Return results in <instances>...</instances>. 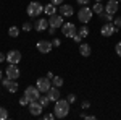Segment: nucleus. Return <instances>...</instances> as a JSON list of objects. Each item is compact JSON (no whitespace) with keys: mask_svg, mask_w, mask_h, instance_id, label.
<instances>
[{"mask_svg":"<svg viewBox=\"0 0 121 120\" xmlns=\"http://www.w3.org/2000/svg\"><path fill=\"white\" fill-rule=\"evenodd\" d=\"M69 112V102L68 99H58L55 102V107H53V114H55L56 119H65Z\"/></svg>","mask_w":121,"mask_h":120,"instance_id":"f257e3e1","label":"nucleus"},{"mask_svg":"<svg viewBox=\"0 0 121 120\" xmlns=\"http://www.w3.org/2000/svg\"><path fill=\"white\" fill-rule=\"evenodd\" d=\"M26 11H28V15L31 18H37V16H40V13L44 11V7L39 2H31L28 5V8H26Z\"/></svg>","mask_w":121,"mask_h":120,"instance_id":"f03ea898","label":"nucleus"},{"mask_svg":"<svg viewBox=\"0 0 121 120\" xmlns=\"http://www.w3.org/2000/svg\"><path fill=\"white\" fill-rule=\"evenodd\" d=\"M92 15H94V11L92 8H89V7H81V10H79V13H78V18H79V21L82 23V24H87L91 19H92Z\"/></svg>","mask_w":121,"mask_h":120,"instance_id":"7ed1b4c3","label":"nucleus"},{"mask_svg":"<svg viewBox=\"0 0 121 120\" xmlns=\"http://www.w3.org/2000/svg\"><path fill=\"white\" fill-rule=\"evenodd\" d=\"M61 33H63V36L68 37V39H73L74 34L78 33V29L73 23H63V26H61Z\"/></svg>","mask_w":121,"mask_h":120,"instance_id":"20e7f679","label":"nucleus"},{"mask_svg":"<svg viewBox=\"0 0 121 120\" xmlns=\"http://www.w3.org/2000/svg\"><path fill=\"white\" fill-rule=\"evenodd\" d=\"M5 75H7V78L10 80H18L19 78V68L16 63H10L7 68H5Z\"/></svg>","mask_w":121,"mask_h":120,"instance_id":"39448f33","label":"nucleus"},{"mask_svg":"<svg viewBox=\"0 0 121 120\" xmlns=\"http://www.w3.org/2000/svg\"><path fill=\"white\" fill-rule=\"evenodd\" d=\"M36 86L39 88V91L44 94V92H47L50 88H52V80H48L47 76H45V78L42 76V78H39L37 81H36Z\"/></svg>","mask_w":121,"mask_h":120,"instance_id":"423d86ee","label":"nucleus"},{"mask_svg":"<svg viewBox=\"0 0 121 120\" xmlns=\"http://www.w3.org/2000/svg\"><path fill=\"white\" fill-rule=\"evenodd\" d=\"M24 94L28 96L29 102H31V101H37V99H39V96H40L42 92L39 91V88H37V86H28V88L24 89Z\"/></svg>","mask_w":121,"mask_h":120,"instance_id":"0eeeda50","label":"nucleus"},{"mask_svg":"<svg viewBox=\"0 0 121 120\" xmlns=\"http://www.w3.org/2000/svg\"><path fill=\"white\" fill-rule=\"evenodd\" d=\"M116 31H118V28H116L112 21H110V23H105V24L102 26V29H100V34H102L103 37H110V36H113Z\"/></svg>","mask_w":121,"mask_h":120,"instance_id":"6e6552de","label":"nucleus"},{"mask_svg":"<svg viewBox=\"0 0 121 120\" xmlns=\"http://www.w3.org/2000/svg\"><path fill=\"white\" fill-rule=\"evenodd\" d=\"M36 47H37V50L40 52V54H48L50 50H52V47H53V44L50 42V41H39L37 44H36Z\"/></svg>","mask_w":121,"mask_h":120,"instance_id":"1a4fd4ad","label":"nucleus"},{"mask_svg":"<svg viewBox=\"0 0 121 120\" xmlns=\"http://www.w3.org/2000/svg\"><path fill=\"white\" fill-rule=\"evenodd\" d=\"M42 110H44V106L39 101H31L29 102V112H31V115H40Z\"/></svg>","mask_w":121,"mask_h":120,"instance_id":"9d476101","label":"nucleus"},{"mask_svg":"<svg viewBox=\"0 0 121 120\" xmlns=\"http://www.w3.org/2000/svg\"><path fill=\"white\" fill-rule=\"evenodd\" d=\"M48 26H52V28H61L63 26V16L61 15H50V18H48Z\"/></svg>","mask_w":121,"mask_h":120,"instance_id":"9b49d317","label":"nucleus"},{"mask_svg":"<svg viewBox=\"0 0 121 120\" xmlns=\"http://www.w3.org/2000/svg\"><path fill=\"white\" fill-rule=\"evenodd\" d=\"M19 60H21V52L19 50H10L8 54H7V62L8 63H19Z\"/></svg>","mask_w":121,"mask_h":120,"instance_id":"f8f14e48","label":"nucleus"},{"mask_svg":"<svg viewBox=\"0 0 121 120\" xmlns=\"http://www.w3.org/2000/svg\"><path fill=\"white\" fill-rule=\"evenodd\" d=\"M3 86H5V88H7L10 92H16V91H18V86H19V84L16 83V80L5 78V80H3Z\"/></svg>","mask_w":121,"mask_h":120,"instance_id":"ddd939ff","label":"nucleus"},{"mask_svg":"<svg viewBox=\"0 0 121 120\" xmlns=\"http://www.w3.org/2000/svg\"><path fill=\"white\" fill-rule=\"evenodd\" d=\"M45 94L48 96V99H50V102H56L58 99H60V96H61L56 86H52V88H50V89H48V91H47Z\"/></svg>","mask_w":121,"mask_h":120,"instance_id":"4468645a","label":"nucleus"},{"mask_svg":"<svg viewBox=\"0 0 121 120\" xmlns=\"http://www.w3.org/2000/svg\"><path fill=\"white\" fill-rule=\"evenodd\" d=\"M120 8V5H118V0H108V3L105 5V11L107 13H110V15H115L116 11Z\"/></svg>","mask_w":121,"mask_h":120,"instance_id":"2eb2a0df","label":"nucleus"},{"mask_svg":"<svg viewBox=\"0 0 121 120\" xmlns=\"http://www.w3.org/2000/svg\"><path fill=\"white\" fill-rule=\"evenodd\" d=\"M34 28H36V31H39V33H44V31H47V29H48V19L39 18L37 21H36V24H34Z\"/></svg>","mask_w":121,"mask_h":120,"instance_id":"dca6fc26","label":"nucleus"},{"mask_svg":"<svg viewBox=\"0 0 121 120\" xmlns=\"http://www.w3.org/2000/svg\"><path fill=\"white\" fill-rule=\"evenodd\" d=\"M73 13H74V10H73L71 5H60V15L61 16L69 18V16H73Z\"/></svg>","mask_w":121,"mask_h":120,"instance_id":"f3484780","label":"nucleus"},{"mask_svg":"<svg viewBox=\"0 0 121 120\" xmlns=\"http://www.w3.org/2000/svg\"><path fill=\"white\" fill-rule=\"evenodd\" d=\"M79 54L82 57H89L92 54V49H91L89 44H79Z\"/></svg>","mask_w":121,"mask_h":120,"instance_id":"a211bd4d","label":"nucleus"},{"mask_svg":"<svg viewBox=\"0 0 121 120\" xmlns=\"http://www.w3.org/2000/svg\"><path fill=\"white\" fill-rule=\"evenodd\" d=\"M92 11L95 15H100V13L105 11V5H102V2H95V5L92 7Z\"/></svg>","mask_w":121,"mask_h":120,"instance_id":"6ab92c4d","label":"nucleus"},{"mask_svg":"<svg viewBox=\"0 0 121 120\" xmlns=\"http://www.w3.org/2000/svg\"><path fill=\"white\" fill-rule=\"evenodd\" d=\"M44 11H45L48 16H50V15H55L56 13V5H53V3H47L45 7H44Z\"/></svg>","mask_w":121,"mask_h":120,"instance_id":"aec40b11","label":"nucleus"},{"mask_svg":"<svg viewBox=\"0 0 121 120\" xmlns=\"http://www.w3.org/2000/svg\"><path fill=\"white\" fill-rule=\"evenodd\" d=\"M39 102H40V104H42V106H44V107H47V106H48V104H50V99H48V96H47L45 92H44V96H42V94H40V96H39V99H37Z\"/></svg>","mask_w":121,"mask_h":120,"instance_id":"412c9836","label":"nucleus"},{"mask_svg":"<svg viewBox=\"0 0 121 120\" xmlns=\"http://www.w3.org/2000/svg\"><path fill=\"white\" fill-rule=\"evenodd\" d=\"M52 86H56V88L63 86V78L61 76H53L52 78Z\"/></svg>","mask_w":121,"mask_h":120,"instance_id":"4be33fe9","label":"nucleus"},{"mask_svg":"<svg viewBox=\"0 0 121 120\" xmlns=\"http://www.w3.org/2000/svg\"><path fill=\"white\" fill-rule=\"evenodd\" d=\"M78 34H79L81 37H87V36H89V28H87L86 24H84V26H81V29L78 31Z\"/></svg>","mask_w":121,"mask_h":120,"instance_id":"5701e85b","label":"nucleus"},{"mask_svg":"<svg viewBox=\"0 0 121 120\" xmlns=\"http://www.w3.org/2000/svg\"><path fill=\"white\" fill-rule=\"evenodd\" d=\"M100 18L102 19H105L107 23H110V21H113V15H110V13H107V11H103V13H100Z\"/></svg>","mask_w":121,"mask_h":120,"instance_id":"b1692460","label":"nucleus"},{"mask_svg":"<svg viewBox=\"0 0 121 120\" xmlns=\"http://www.w3.org/2000/svg\"><path fill=\"white\" fill-rule=\"evenodd\" d=\"M8 34L11 37H18V34H19V29L16 28V26H11V28L8 29Z\"/></svg>","mask_w":121,"mask_h":120,"instance_id":"393cba45","label":"nucleus"},{"mask_svg":"<svg viewBox=\"0 0 121 120\" xmlns=\"http://www.w3.org/2000/svg\"><path fill=\"white\" fill-rule=\"evenodd\" d=\"M8 119V112L5 107H0V120H7Z\"/></svg>","mask_w":121,"mask_h":120,"instance_id":"a878e982","label":"nucleus"},{"mask_svg":"<svg viewBox=\"0 0 121 120\" xmlns=\"http://www.w3.org/2000/svg\"><path fill=\"white\" fill-rule=\"evenodd\" d=\"M19 104H21V106H28V104H29V99H28V96H26V94L19 97Z\"/></svg>","mask_w":121,"mask_h":120,"instance_id":"bb28decb","label":"nucleus"},{"mask_svg":"<svg viewBox=\"0 0 121 120\" xmlns=\"http://www.w3.org/2000/svg\"><path fill=\"white\" fill-rule=\"evenodd\" d=\"M115 52H116V55L121 57V41L120 42H116V46H115Z\"/></svg>","mask_w":121,"mask_h":120,"instance_id":"cd10ccee","label":"nucleus"},{"mask_svg":"<svg viewBox=\"0 0 121 120\" xmlns=\"http://www.w3.org/2000/svg\"><path fill=\"white\" fill-rule=\"evenodd\" d=\"M31 28H32V24H31L29 21H26V23L23 24V31H31Z\"/></svg>","mask_w":121,"mask_h":120,"instance_id":"c85d7f7f","label":"nucleus"},{"mask_svg":"<svg viewBox=\"0 0 121 120\" xmlns=\"http://www.w3.org/2000/svg\"><path fill=\"white\" fill-rule=\"evenodd\" d=\"M113 21H115V23H113V24H115V26H116V28L120 29V28H121V16H118V18H115V19H113Z\"/></svg>","mask_w":121,"mask_h":120,"instance_id":"c756f323","label":"nucleus"},{"mask_svg":"<svg viewBox=\"0 0 121 120\" xmlns=\"http://www.w3.org/2000/svg\"><path fill=\"white\" fill-rule=\"evenodd\" d=\"M89 107H91V102H89V101H84L82 104H81V109H82V110H84V109H89Z\"/></svg>","mask_w":121,"mask_h":120,"instance_id":"7c9ffc66","label":"nucleus"},{"mask_svg":"<svg viewBox=\"0 0 121 120\" xmlns=\"http://www.w3.org/2000/svg\"><path fill=\"white\" fill-rule=\"evenodd\" d=\"M44 119L45 120H53V119H56V117H55V114H45Z\"/></svg>","mask_w":121,"mask_h":120,"instance_id":"2f4dec72","label":"nucleus"},{"mask_svg":"<svg viewBox=\"0 0 121 120\" xmlns=\"http://www.w3.org/2000/svg\"><path fill=\"white\" fill-rule=\"evenodd\" d=\"M73 39H74V41H76V42H78V44H81V42H82V37L79 36L78 33H76V34H74V37H73Z\"/></svg>","mask_w":121,"mask_h":120,"instance_id":"473e14b6","label":"nucleus"},{"mask_svg":"<svg viewBox=\"0 0 121 120\" xmlns=\"http://www.w3.org/2000/svg\"><path fill=\"white\" fill-rule=\"evenodd\" d=\"M74 101H76V96H74V94H69V96H68V102H69V104H73Z\"/></svg>","mask_w":121,"mask_h":120,"instance_id":"72a5a7b5","label":"nucleus"},{"mask_svg":"<svg viewBox=\"0 0 121 120\" xmlns=\"http://www.w3.org/2000/svg\"><path fill=\"white\" fill-rule=\"evenodd\" d=\"M76 2H78V3H79L81 7H84V5H87V3H89L91 0H76Z\"/></svg>","mask_w":121,"mask_h":120,"instance_id":"f704fd0d","label":"nucleus"},{"mask_svg":"<svg viewBox=\"0 0 121 120\" xmlns=\"http://www.w3.org/2000/svg\"><path fill=\"white\" fill-rule=\"evenodd\" d=\"M52 44H53V47H58L60 44H61V41H60V39H53V41H52Z\"/></svg>","mask_w":121,"mask_h":120,"instance_id":"c9c22d12","label":"nucleus"},{"mask_svg":"<svg viewBox=\"0 0 121 120\" xmlns=\"http://www.w3.org/2000/svg\"><path fill=\"white\" fill-rule=\"evenodd\" d=\"M55 31H56V28H52V26H48V31H47V33H50V34H55Z\"/></svg>","mask_w":121,"mask_h":120,"instance_id":"e433bc0d","label":"nucleus"},{"mask_svg":"<svg viewBox=\"0 0 121 120\" xmlns=\"http://www.w3.org/2000/svg\"><path fill=\"white\" fill-rule=\"evenodd\" d=\"M52 3H53V5H61L63 0H52Z\"/></svg>","mask_w":121,"mask_h":120,"instance_id":"4c0bfd02","label":"nucleus"},{"mask_svg":"<svg viewBox=\"0 0 121 120\" xmlns=\"http://www.w3.org/2000/svg\"><path fill=\"white\" fill-rule=\"evenodd\" d=\"M3 60H7V55H5V54H2V52H0V63H2V62H3Z\"/></svg>","mask_w":121,"mask_h":120,"instance_id":"58836bf2","label":"nucleus"},{"mask_svg":"<svg viewBox=\"0 0 121 120\" xmlns=\"http://www.w3.org/2000/svg\"><path fill=\"white\" fill-rule=\"evenodd\" d=\"M47 78H48V80H52V78H53V73H52V72H48V73H47Z\"/></svg>","mask_w":121,"mask_h":120,"instance_id":"ea45409f","label":"nucleus"},{"mask_svg":"<svg viewBox=\"0 0 121 120\" xmlns=\"http://www.w3.org/2000/svg\"><path fill=\"white\" fill-rule=\"evenodd\" d=\"M2 78H3V73H2V70H0V81H2Z\"/></svg>","mask_w":121,"mask_h":120,"instance_id":"a19ab883","label":"nucleus"},{"mask_svg":"<svg viewBox=\"0 0 121 120\" xmlns=\"http://www.w3.org/2000/svg\"><path fill=\"white\" fill-rule=\"evenodd\" d=\"M95 2H102V0H95Z\"/></svg>","mask_w":121,"mask_h":120,"instance_id":"79ce46f5","label":"nucleus"}]
</instances>
